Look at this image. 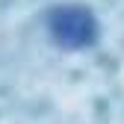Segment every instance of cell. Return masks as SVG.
<instances>
[{
	"mask_svg": "<svg viewBox=\"0 0 124 124\" xmlns=\"http://www.w3.org/2000/svg\"><path fill=\"white\" fill-rule=\"evenodd\" d=\"M47 36L62 50H83L92 47L101 36L95 12L83 3H62L47 12Z\"/></svg>",
	"mask_w": 124,
	"mask_h": 124,
	"instance_id": "1",
	"label": "cell"
}]
</instances>
